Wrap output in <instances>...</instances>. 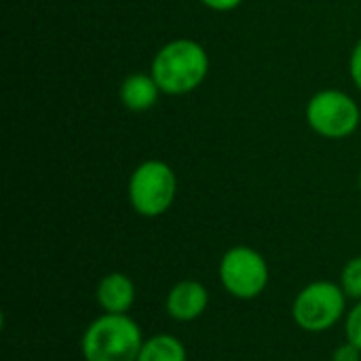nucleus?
<instances>
[{
    "label": "nucleus",
    "mask_w": 361,
    "mask_h": 361,
    "mask_svg": "<svg viewBox=\"0 0 361 361\" xmlns=\"http://www.w3.org/2000/svg\"><path fill=\"white\" fill-rule=\"evenodd\" d=\"M178 195V178L169 163L148 159L140 163L127 182V199L131 209L142 218H159L167 214Z\"/></svg>",
    "instance_id": "7ed1b4c3"
},
{
    "label": "nucleus",
    "mask_w": 361,
    "mask_h": 361,
    "mask_svg": "<svg viewBox=\"0 0 361 361\" xmlns=\"http://www.w3.org/2000/svg\"><path fill=\"white\" fill-rule=\"evenodd\" d=\"M361 360V351L357 347H353L351 343H345L341 345L338 349H334L332 353V361H360Z\"/></svg>",
    "instance_id": "4468645a"
},
{
    "label": "nucleus",
    "mask_w": 361,
    "mask_h": 361,
    "mask_svg": "<svg viewBox=\"0 0 361 361\" xmlns=\"http://www.w3.org/2000/svg\"><path fill=\"white\" fill-rule=\"evenodd\" d=\"M144 336L129 315L102 313L93 319L80 341L85 361H137Z\"/></svg>",
    "instance_id": "f03ea898"
},
{
    "label": "nucleus",
    "mask_w": 361,
    "mask_h": 361,
    "mask_svg": "<svg viewBox=\"0 0 361 361\" xmlns=\"http://www.w3.org/2000/svg\"><path fill=\"white\" fill-rule=\"evenodd\" d=\"M203 6H207L209 11H216V13H228V11H235L237 6L243 4V0H199Z\"/></svg>",
    "instance_id": "2eb2a0df"
},
{
    "label": "nucleus",
    "mask_w": 361,
    "mask_h": 361,
    "mask_svg": "<svg viewBox=\"0 0 361 361\" xmlns=\"http://www.w3.org/2000/svg\"><path fill=\"white\" fill-rule=\"evenodd\" d=\"M218 275L222 288L237 300H254L258 298L271 279L269 262L264 256L250 245H235L224 252Z\"/></svg>",
    "instance_id": "423d86ee"
},
{
    "label": "nucleus",
    "mask_w": 361,
    "mask_h": 361,
    "mask_svg": "<svg viewBox=\"0 0 361 361\" xmlns=\"http://www.w3.org/2000/svg\"><path fill=\"white\" fill-rule=\"evenodd\" d=\"M137 361H188L186 347L171 334H157L144 341Z\"/></svg>",
    "instance_id": "9d476101"
},
{
    "label": "nucleus",
    "mask_w": 361,
    "mask_h": 361,
    "mask_svg": "<svg viewBox=\"0 0 361 361\" xmlns=\"http://www.w3.org/2000/svg\"><path fill=\"white\" fill-rule=\"evenodd\" d=\"M305 118L311 131L326 140H347L361 123L360 104L341 89L317 91L305 108Z\"/></svg>",
    "instance_id": "39448f33"
},
{
    "label": "nucleus",
    "mask_w": 361,
    "mask_h": 361,
    "mask_svg": "<svg viewBox=\"0 0 361 361\" xmlns=\"http://www.w3.org/2000/svg\"><path fill=\"white\" fill-rule=\"evenodd\" d=\"M163 91L159 89L157 80L152 78V74L148 72H133L129 74L121 87H118V97H121V104L131 110V112H146L150 110L157 102H159V95Z\"/></svg>",
    "instance_id": "1a4fd4ad"
},
{
    "label": "nucleus",
    "mask_w": 361,
    "mask_h": 361,
    "mask_svg": "<svg viewBox=\"0 0 361 361\" xmlns=\"http://www.w3.org/2000/svg\"><path fill=\"white\" fill-rule=\"evenodd\" d=\"M343 292L347 294V298L351 300H361V256L351 258L345 267H343V273H341V279H338Z\"/></svg>",
    "instance_id": "9b49d317"
},
{
    "label": "nucleus",
    "mask_w": 361,
    "mask_h": 361,
    "mask_svg": "<svg viewBox=\"0 0 361 361\" xmlns=\"http://www.w3.org/2000/svg\"><path fill=\"white\" fill-rule=\"evenodd\" d=\"M360 192H361V169H360Z\"/></svg>",
    "instance_id": "dca6fc26"
},
{
    "label": "nucleus",
    "mask_w": 361,
    "mask_h": 361,
    "mask_svg": "<svg viewBox=\"0 0 361 361\" xmlns=\"http://www.w3.org/2000/svg\"><path fill=\"white\" fill-rule=\"evenodd\" d=\"M95 300L104 313L127 315L135 305V283L125 273H108L95 288Z\"/></svg>",
    "instance_id": "6e6552de"
},
{
    "label": "nucleus",
    "mask_w": 361,
    "mask_h": 361,
    "mask_svg": "<svg viewBox=\"0 0 361 361\" xmlns=\"http://www.w3.org/2000/svg\"><path fill=\"white\" fill-rule=\"evenodd\" d=\"M347 315V294L341 283L313 281L305 286L292 305V317L305 332L319 334L332 330Z\"/></svg>",
    "instance_id": "20e7f679"
},
{
    "label": "nucleus",
    "mask_w": 361,
    "mask_h": 361,
    "mask_svg": "<svg viewBox=\"0 0 361 361\" xmlns=\"http://www.w3.org/2000/svg\"><path fill=\"white\" fill-rule=\"evenodd\" d=\"M345 334L347 343H351L361 351V300L355 302V307L345 317Z\"/></svg>",
    "instance_id": "f8f14e48"
},
{
    "label": "nucleus",
    "mask_w": 361,
    "mask_h": 361,
    "mask_svg": "<svg viewBox=\"0 0 361 361\" xmlns=\"http://www.w3.org/2000/svg\"><path fill=\"white\" fill-rule=\"evenodd\" d=\"M150 74L165 95H188L205 82L209 55L192 38H173L154 53Z\"/></svg>",
    "instance_id": "f257e3e1"
},
{
    "label": "nucleus",
    "mask_w": 361,
    "mask_h": 361,
    "mask_svg": "<svg viewBox=\"0 0 361 361\" xmlns=\"http://www.w3.org/2000/svg\"><path fill=\"white\" fill-rule=\"evenodd\" d=\"M349 76H351L353 85L361 91V38L353 47L351 57H349Z\"/></svg>",
    "instance_id": "ddd939ff"
},
{
    "label": "nucleus",
    "mask_w": 361,
    "mask_h": 361,
    "mask_svg": "<svg viewBox=\"0 0 361 361\" xmlns=\"http://www.w3.org/2000/svg\"><path fill=\"white\" fill-rule=\"evenodd\" d=\"M207 305H209V292L201 281L195 279L178 281L165 298L167 315L182 324L199 319L205 313Z\"/></svg>",
    "instance_id": "0eeeda50"
}]
</instances>
